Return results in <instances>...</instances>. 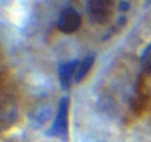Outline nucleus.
<instances>
[{
  "mask_svg": "<svg viewBox=\"0 0 151 142\" xmlns=\"http://www.w3.org/2000/svg\"><path fill=\"white\" fill-rule=\"evenodd\" d=\"M69 106L70 99L64 96L60 100L58 107V112L51 127L47 131V135L51 137L59 138L61 141H68L69 138Z\"/></svg>",
  "mask_w": 151,
  "mask_h": 142,
  "instance_id": "obj_1",
  "label": "nucleus"
},
{
  "mask_svg": "<svg viewBox=\"0 0 151 142\" xmlns=\"http://www.w3.org/2000/svg\"><path fill=\"white\" fill-rule=\"evenodd\" d=\"M95 61V56L94 55H89L85 56L84 59L79 60V62L76 65V69H75V76H74V82L79 84L85 79V76L89 74L90 69L93 67Z\"/></svg>",
  "mask_w": 151,
  "mask_h": 142,
  "instance_id": "obj_5",
  "label": "nucleus"
},
{
  "mask_svg": "<svg viewBox=\"0 0 151 142\" xmlns=\"http://www.w3.org/2000/svg\"><path fill=\"white\" fill-rule=\"evenodd\" d=\"M81 25V15L74 8L63 9L58 18V29L64 34H73Z\"/></svg>",
  "mask_w": 151,
  "mask_h": 142,
  "instance_id": "obj_3",
  "label": "nucleus"
},
{
  "mask_svg": "<svg viewBox=\"0 0 151 142\" xmlns=\"http://www.w3.org/2000/svg\"><path fill=\"white\" fill-rule=\"evenodd\" d=\"M129 8H130V4H129L127 1H121V3H119V5H117V9L120 10V11H126Z\"/></svg>",
  "mask_w": 151,
  "mask_h": 142,
  "instance_id": "obj_7",
  "label": "nucleus"
},
{
  "mask_svg": "<svg viewBox=\"0 0 151 142\" xmlns=\"http://www.w3.org/2000/svg\"><path fill=\"white\" fill-rule=\"evenodd\" d=\"M79 62V60H70V61L63 62L59 65L58 72H59V81L64 90H68L71 84H74V76H75V69Z\"/></svg>",
  "mask_w": 151,
  "mask_h": 142,
  "instance_id": "obj_4",
  "label": "nucleus"
},
{
  "mask_svg": "<svg viewBox=\"0 0 151 142\" xmlns=\"http://www.w3.org/2000/svg\"><path fill=\"white\" fill-rule=\"evenodd\" d=\"M90 19L96 24L107 23L114 13V4L110 0H90L86 4Z\"/></svg>",
  "mask_w": 151,
  "mask_h": 142,
  "instance_id": "obj_2",
  "label": "nucleus"
},
{
  "mask_svg": "<svg viewBox=\"0 0 151 142\" xmlns=\"http://www.w3.org/2000/svg\"><path fill=\"white\" fill-rule=\"evenodd\" d=\"M141 67L146 72H151V44L141 54Z\"/></svg>",
  "mask_w": 151,
  "mask_h": 142,
  "instance_id": "obj_6",
  "label": "nucleus"
}]
</instances>
